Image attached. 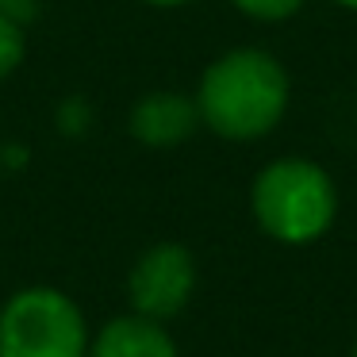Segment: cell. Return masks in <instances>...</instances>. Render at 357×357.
Masks as SVG:
<instances>
[{"mask_svg":"<svg viewBox=\"0 0 357 357\" xmlns=\"http://www.w3.org/2000/svg\"><path fill=\"white\" fill-rule=\"evenodd\" d=\"M89 357H181L162 323L146 315H119L89 342Z\"/></svg>","mask_w":357,"mask_h":357,"instance_id":"cell-6","label":"cell"},{"mask_svg":"<svg viewBox=\"0 0 357 357\" xmlns=\"http://www.w3.org/2000/svg\"><path fill=\"white\" fill-rule=\"evenodd\" d=\"M81 307L58 288H24L0 307V357H89Z\"/></svg>","mask_w":357,"mask_h":357,"instance_id":"cell-3","label":"cell"},{"mask_svg":"<svg viewBox=\"0 0 357 357\" xmlns=\"http://www.w3.org/2000/svg\"><path fill=\"white\" fill-rule=\"evenodd\" d=\"M200 119L231 142L269 135L288 108V77L265 50H231L208 66L196 93Z\"/></svg>","mask_w":357,"mask_h":357,"instance_id":"cell-1","label":"cell"},{"mask_svg":"<svg viewBox=\"0 0 357 357\" xmlns=\"http://www.w3.org/2000/svg\"><path fill=\"white\" fill-rule=\"evenodd\" d=\"M349 357H357V342H354V354H349Z\"/></svg>","mask_w":357,"mask_h":357,"instance_id":"cell-11","label":"cell"},{"mask_svg":"<svg viewBox=\"0 0 357 357\" xmlns=\"http://www.w3.org/2000/svg\"><path fill=\"white\" fill-rule=\"evenodd\" d=\"M196 292V261L177 242H158L135 261L127 277V296H131L135 315H146L154 323L173 319L185 311V303Z\"/></svg>","mask_w":357,"mask_h":357,"instance_id":"cell-4","label":"cell"},{"mask_svg":"<svg viewBox=\"0 0 357 357\" xmlns=\"http://www.w3.org/2000/svg\"><path fill=\"white\" fill-rule=\"evenodd\" d=\"M200 123L196 100L181 93H150L131 112V135L146 146H177Z\"/></svg>","mask_w":357,"mask_h":357,"instance_id":"cell-5","label":"cell"},{"mask_svg":"<svg viewBox=\"0 0 357 357\" xmlns=\"http://www.w3.org/2000/svg\"><path fill=\"white\" fill-rule=\"evenodd\" d=\"M150 4H185V0H150Z\"/></svg>","mask_w":357,"mask_h":357,"instance_id":"cell-10","label":"cell"},{"mask_svg":"<svg viewBox=\"0 0 357 357\" xmlns=\"http://www.w3.org/2000/svg\"><path fill=\"white\" fill-rule=\"evenodd\" d=\"M250 208L269 238L284 246H307L331 231L338 215V192L323 165L307 158H280L257 173Z\"/></svg>","mask_w":357,"mask_h":357,"instance_id":"cell-2","label":"cell"},{"mask_svg":"<svg viewBox=\"0 0 357 357\" xmlns=\"http://www.w3.org/2000/svg\"><path fill=\"white\" fill-rule=\"evenodd\" d=\"M334 4H342V8H349V12H357V0H334Z\"/></svg>","mask_w":357,"mask_h":357,"instance_id":"cell-9","label":"cell"},{"mask_svg":"<svg viewBox=\"0 0 357 357\" xmlns=\"http://www.w3.org/2000/svg\"><path fill=\"white\" fill-rule=\"evenodd\" d=\"M20 58H24V35H20V27L12 24L4 12H0V77H8L20 66Z\"/></svg>","mask_w":357,"mask_h":357,"instance_id":"cell-7","label":"cell"},{"mask_svg":"<svg viewBox=\"0 0 357 357\" xmlns=\"http://www.w3.org/2000/svg\"><path fill=\"white\" fill-rule=\"evenodd\" d=\"M300 4H303V0H234V8H238V12H246V16H254V20H265V24L296 16Z\"/></svg>","mask_w":357,"mask_h":357,"instance_id":"cell-8","label":"cell"}]
</instances>
